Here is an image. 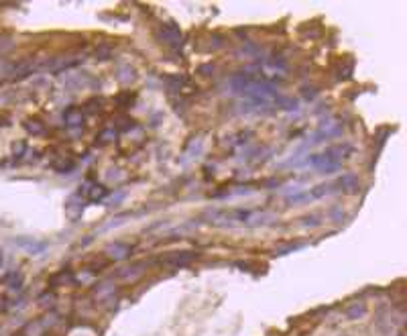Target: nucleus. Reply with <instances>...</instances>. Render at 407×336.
Returning a JSON list of instances; mask_svg holds the SVG:
<instances>
[{"mask_svg": "<svg viewBox=\"0 0 407 336\" xmlns=\"http://www.w3.org/2000/svg\"><path fill=\"white\" fill-rule=\"evenodd\" d=\"M206 218L212 224H244V226H265L277 220L275 214L265 210H210L206 212Z\"/></svg>", "mask_w": 407, "mask_h": 336, "instance_id": "f257e3e1", "label": "nucleus"}, {"mask_svg": "<svg viewBox=\"0 0 407 336\" xmlns=\"http://www.w3.org/2000/svg\"><path fill=\"white\" fill-rule=\"evenodd\" d=\"M230 88L234 94H242L248 100L257 102V104H267L269 100H273L277 96V90L273 84L259 80L250 74H236L230 78Z\"/></svg>", "mask_w": 407, "mask_h": 336, "instance_id": "f03ea898", "label": "nucleus"}, {"mask_svg": "<svg viewBox=\"0 0 407 336\" xmlns=\"http://www.w3.org/2000/svg\"><path fill=\"white\" fill-rule=\"evenodd\" d=\"M159 39L169 45V47H177L182 43V29L175 25V22H167V25H161L159 27Z\"/></svg>", "mask_w": 407, "mask_h": 336, "instance_id": "7ed1b4c3", "label": "nucleus"}, {"mask_svg": "<svg viewBox=\"0 0 407 336\" xmlns=\"http://www.w3.org/2000/svg\"><path fill=\"white\" fill-rule=\"evenodd\" d=\"M84 210H86V200L80 194H73V196L67 198V202H65V216H67L69 222L80 220L82 214H84Z\"/></svg>", "mask_w": 407, "mask_h": 336, "instance_id": "20e7f679", "label": "nucleus"}, {"mask_svg": "<svg viewBox=\"0 0 407 336\" xmlns=\"http://www.w3.org/2000/svg\"><path fill=\"white\" fill-rule=\"evenodd\" d=\"M80 196H84L86 200L90 202H100L108 196V189L100 183H94V181H84V185L80 187Z\"/></svg>", "mask_w": 407, "mask_h": 336, "instance_id": "39448f33", "label": "nucleus"}, {"mask_svg": "<svg viewBox=\"0 0 407 336\" xmlns=\"http://www.w3.org/2000/svg\"><path fill=\"white\" fill-rule=\"evenodd\" d=\"M80 61H84V59H80V57H55V59H49L47 63L39 65L37 69H43V71H59V69L73 67V65H78Z\"/></svg>", "mask_w": 407, "mask_h": 336, "instance_id": "423d86ee", "label": "nucleus"}, {"mask_svg": "<svg viewBox=\"0 0 407 336\" xmlns=\"http://www.w3.org/2000/svg\"><path fill=\"white\" fill-rule=\"evenodd\" d=\"M14 245L20 247L22 251H27L29 255H41V253L47 251V243H41V241H35V238H27V236L14 238Z\"/></svg>", "mask_w": 407, "mask_h": 336, "instance_id": "0eeeda50", "label": "nucleus"}, {"mask_svg": "<svg viewBox=\"0 0 407 336\" xmlns=\"http://www.w3.org/2000/svg\"><path fill=\"white\" fill-rule=\"evenodd\" d=\"M131 253H133V247L131 245H126V243H110L106 249H104V255H108L110 259H114V261H122V259H126V257H131Z\"/></svg>", "mask_w": 407, "mask_h": 336, "instance_id": "6e6552de", "label": "nucleus"}, {"mask_svg": "<svg viewBox=\"0 0 407 336\" xmlns=\"http://www.w3.org/2000/svg\"><path fill=\"white\" fill-rule=\"evenodd\" d=\"M334 185L344 194H357L359 191V177L354 173H344L334 181Z\"/></svg>", "mask_w": 407, "mask_h": 336, "instance_id": "1a4fd4ad", "label": "nucleus"}, {"mask_svg": "<svg viewBox=\"0 0 407 336\" xmlns=\"http://www.w3.org/2000/svg\"><path fill=\"white\" fill-rule=\"evenodd\" d=\"M63 123H65V127H71V129L82 127V125H84V112H82L80 108L71 106V108H67V110L63 112Z\"/></svg>", "mask_w": 407, "mask_h": 336, "instance_id": "9d476101", "label": "nucleus"}, {"mask_svg": "<svg viewBox=\"0 0 407 336\" xmlns=\"http://www.w3.org/2000/svg\"><path fill=\"white\" fill-rule=\"evenodd\" d=\"M340 133H342V125H338V123H330V125L322 127V129L314 135V141H312V143H318V139H330V137H336V135H340Z\"/></svg>", "mask_w": 407, "mask_h": 336, "instance_id": "9b49d317", "label": "nucleus"}, {"mask_svg": "<svg viewBox=\"0 0 407 336\" xmlns=\"http://www.w3.org/2000/svg\"><path fill=\"white\" fill-rule=\"evenodd\" d=\"M37 67L31 63V61H22V63H18V65H14L10 71H8V76L12 78V80H18V78H24V76H29L31 71H35Z\"/></svg>", "mask_w": 407, "mask_h": 336, "instance_id": "f8f14e48", "label": "nucleus"}, {"mask_svg": "<svg viewBox=\"0 0 407 336\" xmlns=\"http://www.w3.org/2000/svg\"><path fill=\"white\" fill-rule=\"evenodd\" d=\"M196 259V253H171L165 261L171 263V265H188Z\"/></svg>", "mask_w": 407, "mask_h": 336, "instance_id": "ddd939ff", "label": "nucleus"}, {"mask_svg": "<svg viewBox=\"0 0 407 336\" xmlns=\"http://www.w3.org/2000/svg\"><path fill=\"white\" fill-rule=\"evenodd\" d=\"M2 283H4L8 290H16V292H20V285H22V275H20V273H16V271H10L8 275H4V277H2Z\"/></svg>", "mask_w": 407, "mask_h": 336, "instance_id": "4468645a", "label": "nucleus"}, {"mask_svg": "<svg viewBox=\"0 0 407 336\" xmlns=\"http://www.w3.org/2000/svg\"><path fill=\"white\" fill-rule=\"evenodd\" d=\"M51 167L55 169L57 173H69V171L75 169V163H73L69 157H59V159H55V161L51 163Z\"/></svg>", "mask_w": 407, "mask_h": 336, "instance_id": "2eb2a0df", "label": "nucleus"}, {"mask_svg": "<svg viewBox=\"0 0 407 336\" xmlns=\"http://www.w3.org/2000/svg\"><path fill=\"white\" fill-rule=\"evenodd\" d=\"M332 191H336V185H334V183H320V185H316V187L310 191V196H312V200H318V198H324V196H328V194H332Z\"/></svg>", "mask_w": 407, "mask_h": 336, "instance_id": "dca6fc26", "label": "nucleus"}, {"mask_svg": "<svg viewBox=\"0 0 407 336\" xmlns=\"http://www.w3.org/2000/svg\"><path fill=\"white\" fill-rule=\"evenodd\" d=\"M365 312H367L365 304H363V302H357V304H350V306L346 308V318H348V320H359V318L365 316Z\"/></svg>", "mask_w": 407, "mask_h": 336, "instance_id": "f3484780", "label": "nucleus"}, {"mask_svg": "<svg viewBox=\"0 0 407 336\" xmlns=\"http://www.w3.org/2000/svg\"><path fill=\"white\" fill-rule=\"evenodd\" d=\"M43 332H45V326L41 324V320H33L24 326L22 336H43Z\"/></svg>", "mask_w": 407, "mask_h": 336, "instance_id": "a211bd4d", "label": "nucleus"}, {"mask_svg": "<svg viewBox=\"0 0 407 336\" xmlns=\"http://www.w3.org/2000/svg\"><path fill=\"white\" fill-rule=\"evenodd\" d=\"M24 131H27L29 135H35V137H39V135H43V133H45V127H43L39 121H24Z\"/></svg>", "mask_w": 407, "mask_h": 336, "instance_id": "6ab92c4d", "label": "nucleus"}, {"mask_svg": "<svg viewBox=\"0 0 407 336\" xmlns=\"http://www.w3.org/2000/svg\"><path fill=\"white\" fill-rule=\"evenodd\" d=\"M73 281V275L69 271H59L57 275L51 277V285H57V283H71Z\"/></svg>", "mask_w": 407, "mask_h": 336, "instance_id": "aec40b11", "label": "nucleus"}, {"mask_svg": "<svg viewBox=\"0 0 407 336\" xmlns=\"http://www.w3.org/2000/svg\"><path fill=\"white\" fill-rule=\"evenodd\" d=\"M116 139V131H102L98 137H96V141L100 143V145H106V143H112Z\"/></svg>", "mask_w": 407, "mask_h": 336, "instance_id": "412c9836", "label": "nucleus"}, {"mask_svg": "<svg viewBox=\"0 0 407 336\" xmlns=\"http://www.w3.org/2000/svg\"><path fill=\"white\" fill-rule=\"evenodd\" d=\"M277 104H279L283 110H295V108H297V100H293V98H279V96H277Z\"/></svg>", "mask_w": 407, "mask_h": 336, "instance_id": "4be33fe9", "label": "nucleus"}, {"mask_svg": "<svg viewBox=\"0 0 407 336\" xmlns=\"http://www.w3.org/2000/svg\"><path fill=\"white\" fill-rule=\"evenodd\" d=\"M24 149H27L24 141H14V143H12V147H10V151H12V155H14V157H22Z\"/></svg>", "mask_w": 407, "mask_h": 336, "instance_id": "5701e85b", "label": "nucleus"}, {"mask_svg": "<svg viewBox=\"0 0 407 336\" xmlns=\"http://www.w3.org/2000/svg\"><path fill=\"white\" fill-rule=\"evenodd\" d=\"M297 249H301V245H287V247H283V249H277V251H275V257H283V255H287V253H291V251H297Z\"/></svg>", "mask_w": 407, "mask_h": 336, "instance_id": "b1692460", "label": "nucleus"}, {"mask_svg": "<svg viewBox=\"0 0 407 336\" xmlns=\"http://www.w3.org/2000/svg\"><path fill=\"white\" fill-rule=\"evenodd\" d=\"M301 222H303V226H318V224H320V216L312 214V216H306Z\"/></svg>", "mask_w": 407, "mask_h": 336, "instance_id": "393cba45", "label": "nucleus"}, {"mask_svg": "<svg viewBox=\"0 0 407 336\" xmlns=\"http://www.w3.org/2000/svg\"><path fill=\"white\" fill-rule=\"evenodd\" d=\"M39 302H41V306H51V302H53V296L45 294V296H41V298H39Z\"/></svg>", "mask_w": 407, "mask_h": 336, "instance_id": "a878e982", "label": "nucleus"}, {"mask_svg": "<svg viewBox=\"0 0 407 336\" xmlns=\"http://www.w3.org/2000/svg\"><path fill=\"white\" fill-rule=\"evenodd\" d=\"M212 71H214L212 65H202V67H200V74H212Z\"/></svg>", "mask_w": 407, "mask_h": 336, "instance_id": "bb28decb", "label": "nucleus"}, {"mask_svg": "<svg viewBox=\"0 0 407 336\" xmlns=\"http://www.w3.org/2000/svg\"><path fill=\"white\" fill-rule=\"evenodd\" d=\"M0 261H2V255H0Z\"/></svg>", "mask_w": 407, "mask_h": 336, "instance_id": "cd10ccee", "label": "nucleus"}]
</instances>
